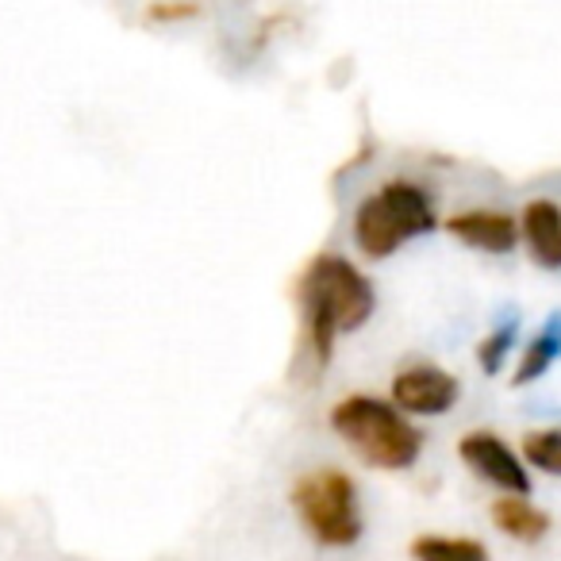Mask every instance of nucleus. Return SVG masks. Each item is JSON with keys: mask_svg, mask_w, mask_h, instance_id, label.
Here are the masks:
<instances>
[{"mask_svg": "<svg viewBox=\"0 0 561 561\" xmlns=\"http://www.w3.org/2000/svg\"><path fill=\"white\" fill-rule=\"evenodd\" d=\"M381 201L385 216L392 219V227L400 231V239H415V234L435 231V201L427 196V188L415 181H385L381 193H374Z\"/></svg>", "mask_w": 561, "mask_h": 561, "instance_id": "6", "label": "nucleus"}, {"mask_svg": "<svg viewBox=\"0 0 561 561\" xmlns=\"http://www.w3.org/2000/svg\"><path fill=\"white\" fill-rule=\"evenodd\" d=\"M446 231L466 242V247L489 250V254H507V250L519 242V224H515V216L492 211V208L458 211V216L446 219Z\"/></svg>", "mask_w": 561, "mask_h": 561, "instance_id": "7", "label": "nucleus"}, {"mask_svg": "<svg viewBox=\"0 0 561 561\" xmlns=\"http://www.w3.org/2000/svg\"><path fill=\"white\" fill-rule=\"evenodd\" d=\"M515 331H519L515 328V320H507V323H500V328L492 331L481 346H477V362H481L484 374H496V369L504 366L507 351H512V343H515Z\"/></svg>", "mask_w": 561, "mask_h": 561, "instance_id": "14", "label": "nucleus"}, {"mask_svg": "<svg viewBox=\"0 0 561 561\" xmlns=\"http://www.w3.org/2000/svg\"><path fill=\"white\" fill-rule=\"evenodd\" d=\"M558 354H561V312H553V316H546V323L538 328V335L527 343L512 385H527V381H535V377H542L546 369L553 366Z\"/></svg>", "mask_w": 561, "mask_h": 561, "instance_id": "11", "label": "nucleus"}, {"mask_svg": "<svg viewBox=\"0 0 561 561\" xmlns=\"http://www.w3.org/2000/svg\"><path fill=\"white\" fill-rule=\"evenodd\" d=\"M415 561H489L477 538H450V535H420L412 542Z\"/></svg>", "mask_w": 561, "mask_h": 561, "instance_id": "12", "label": "nucleus"}, {"mask_svg": "<svg viewBox=\"0 0 561 561\" xmlns=\"http://www.w3.org/2000/svg\"><path fill=\"white\" fill-rule=\"evenodd\" d=\"M461 385L438 366H412L392 381V408L412 415H443L454 408Z\"/></svg>", "mask_w": 561, "mask_h": 561, "instance_id": "5", "label": "nucleus"}, {"mask_svg": "<svg viewBox=\"0 0 561 561\" xmlns=\"http://www.w3.org/2000/svg\"><path fill=\"white\" fill-rule=\"evenodd\" d=\"M523 234L530 257L546 270H561V208L553 201H530L523 208Z\"/></svg>", "mask_w": 561, "mask_h": 561, "instance_id": "8", "label": "nucleus"}, {"mask_svg": "<svg viewBox=\"0 0 561 561\" xmlns=\"http://www.w3.org/2000/svg\"><path fill=\"white\" fill-rule=\"evenodd\" d=\"M523 454H527V461L535 469L561 477V431H535V435H527Z\"/></svg>", "mask_w": 561, "mask_h": 561, "instance_id": "13", "label": "nucleus"}, {"mask_svg": "<svg viewBox=\"0 0 561 561\" xmlns=\"http://www.w3.org/2000/svg\"><path fill=\"white\" fill-rule=\"evenodd\" d=\"M196 4H154V9H147V16L150 20H188V16H196Z\"/></svg>", "mask_w": 561, "mask_h": 561, "instance_id": "15", "label": "nucleus"}, {"mask_svg": "<svg viewBox=\"0 0 561 561\" xmlns=\"http://www.w3.org/2000/svg\"><path fill=\"white\" fill-rule=\"evenodd\" d=\"M305 530L323 546H354L362 538V512L358 489L343 469H312L293 489Z\"/></svg>", "mask_w": 561, "mask_h": 561, "instance_id": "3", "label": "nucleus"}, {"mask_svg": "<svg viewBox=\"0 0 561 561\" xmlns=\"http://www.w3.org/2000/svg\"><path fill=\"white\" fill-rule=\"evenodd\" d=\"M374 285L343 254H320L300 280L305 335L316 366H328L339 331H358L374 316Z\"/></svg>", "mask_w": 561, "mask_h": 561, "instance_id": "1", "label": "nucleus"}, {"mask_svg": "<svg viewBox=\"0 0 561 561\" xmlns=\"http://www.w3.org/2000/svg\"><path fill=\"white\" fill-rule=\"evenodd\" d=\"M458 454L473 473H481L484 481L496 484V489L515 492V496H519V492H530L527 466L515 458V450L504 443V438L489 435V431H473V435H466L458 443Z\"/></svg>", "mask_w": 561, "mask_h": 561, "instance_id": "4", "label": "nucleus"}, {"mask_svg": "<svg viewBox=\"0 0 561 561\" xmlns=\"http://www.w3.org/2000/svg\"><path fill=\"white\" fill-rule=\"evenodd\" d=\"M492 523H496L504 535L519 538V542H538V538L550 530V515L538 512L527 496H500L492 504Z\"/></svg>", "mask_w": 561, "mask_h": 561, "instance_id": "10", "label": "nucleus"}, {"mask_svg": "<svg viewBox=\"0 0 561 561\" xmlns=\"http://www.w3.org/2000/svg\"><path fill=\"white\" fill-rule=\"evenodd\" d=\"M331 427L377 469H408L420 461L423 435L389 400L362 397V392L346 397L343 404L331 408Z\"/></svg>", "mask_w": 561, "mask_h": 561, "instance_id": "2", "label": "nucleus"}, {"mask_svg": "<svg viewBox=\"0 0 561 561\" xmlns=\"http://www.w3.org/2000/svg\"><path fill=\"white\" fill-rule=\"evenodd\" d=\"M354 242L362 247V254L369 257H389L392 250L400 247V231L392 227V219L385 216L381 201L377 196H366L354 211Z\"/></svg>", "mask_w": 561, "mask_h": 561, "instance_id": "9", "label": "nucleus"}]
</instances>
